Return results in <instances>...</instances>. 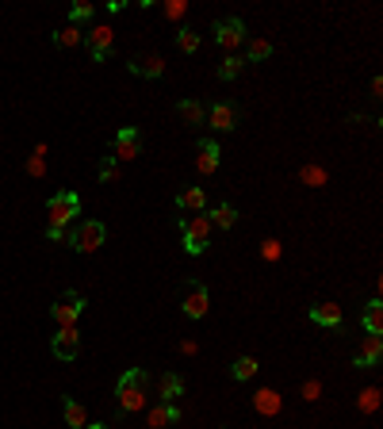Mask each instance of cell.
Masks as SVG:
<instances>
[{
  "label": "cell",
  "mask_w": 383,
  "mask_h": 429,
  "mask_svg": "<svg viewBox=\"0 0 383 429\" xmlns=\"http://www.w3.org/2000/svg\"><path fill=\"white\" fill-rule=\"evenodd\" d=\"M81 38H85V31L73 27V23H65L62 31H54V46H62V50H69V46H77Z\"/></svg>",
  "instance_id": "22"
},
{
  "label": "cell",
  "mask_w": 383,
  "mask_h": 429,
  "mask_svg": "<svg viewBox=\"0 0 383 429\" xmlns=\"http://www.w3.org/2000/svg\"><path fill=\"white\" fill-rule=\"evenodd\" d=\"M181 422V410H176V402H158V407L150 410V429H169Z\"/></svg>",
  "instance_id": "14"
},
{
  "label": "cell",
  "mask_w": 383,
  "mask_h": 429,
  "mask_svg": "<svg viewBox=\"0 0 383 429\" xmlns=\"http://www.w3.org/2000/svg\"><path fill=\"white\" fill-rule=\"evenodd\" d=\"M119 169H116V157H104L100 161V181H116Z\"/></svg>",
  "instance_id": "31"
},
{
  "label": "cell",
  "mask_w": 383,
  "mask_h": 429,
  "mask_svg": "<svg viewBox=\"0 0 383 429\" xmlns=\"http://www.w3.org/2000/svg\"><path fill=\"white\" fill-rule=\"evenodd\" d=\"M383 357V342H379V334H368L361 342V349H356V357H353V364L356 368H372V364H376Z\"/></svg>",
  "instance_id": "11"
},
{
  "label": "cell",
  "mask_w": 383,
  "mask_h": 429,
  "mask_svg": "<svg viewBox=\"0 0 383 429\" xmlns=\"http://www.w3.org/2000/svg\"><path fill=\"white\" fill-rule=\"evenodd\" d=\"M249 62H265V58H272V43L268 38H249V54H246Z\"/></svg>",
  "instance_id": "26"
},
{
  "label": "cell",
  "mask_w": 383,
  "mask_h": 429,
  "mask_svg": "<svg viewBox=\"0 0 383 429\" xmlns=\"http://www.w3.org/2000/svg\"><path fill=\"white\" fill-rule=\"evenodd\" d=\"M62 418H65V426L69 429H85L88 422H85V407H81L77 399H65L62 402Z\"/></svg>",
  "instance_id": "18"
},
{
  "label": "cell",
  "mask_w": 383,
  "mask_h": 429,
  "mask_svg": "<svg viewBox=\"0 0 383 429\" xmlns=\"http://www.w3.org/2000/svg\"><path fill=\"white\" fill-rule=\"evenodd\" d=\"M207 218H211L215 226H223V230H230V226L238 223V211H234L230 204H218V207H215V211H211Z\"/></svg>",
  "instance_id": "24"
},
{
  "label": "cell",
  "mask_w": 383,
  "mask_h": 429,
  "mask_svg": "<svg viewBox=\"0 0 383 429\" xmlns=\"http://www.w3.org/2000/svg\"><path fill=\"white\" fill-rule=\"evenodd\" d=\"M260 257H265V261H276V257H280V241H265V246H260Z\"/></svg>",
  "instance_id": "34"
},
{
  "label": "cell",
  "mask_w": 383,
  "mask_h": 429,
  "mask_svg": "<svg viewBox=\"0 0 383 429\" xmlns=\"http://www.w3.org/2000/svg\"><path fill=\"white\" fill-rule=\"evenodd\" d=\"M46 238H50V241H62L65 230H58V226H46Z\"/></svg>",
  "instance_id": "36"
},
{
  "label": "cell",
  "mask_w": 383,
  "mask_h": 429,
  "mask_svg": "<svg viewBox=\"0 0 383 429\" xmlns=\"http://www.w3.org/2000/svg\"><path fill=\"white\" fill-rule=\"evenodd\" d=\"M311 318L319 322V326L337 330V326H341V307H333V303H314V307H311Z\"/></svg>",
  "instance_id": "16"
},
{
  "label": "cell",
  "mask_w": 383,
  "mask_h": 429,
  "mask_svg": "<svg viewBox=\"0 0 383 429\" xmlns=\"http://www.w3.org/2000/svg\"><path fill=\"white\" fill-rule=\"evenodd\" d=\"M111 150H116L119 161H134L138 153H142V134H138L134 127H123V131L111 139Z\"/></svg>",
  "instance_id": "10"
},
{
  "label": "cell",
  "mask_w": 383,
  "mask_h": 429,
  "mask_svg": "<svg viewBox=\"0 0 383 429\" xmlns=\"http://www.w3.org/2000/svg\"><path fill=\"white\" fill-rule=\"evenodd\" d=\"M116 399L123 407V414H134V410L146 407V372L142 368H127L116 384Z\"/></svg>",
  "instance_id": "1"
},
{
  "label": "cell",
  "mask_w": 383,
  "mask_h": 429,
  "mask_svg": "<svg viewBox=\"0 0 383 429\" xmlns=\"http://www.w3.org/2000/svg\"><path fill=\"white\" fill-rule=\"evenodd\" d=\"M85 43H88V50H92V62H108L111 46H116V31L111 27H88Z\"/></svg>",
  "instance_id": "8"
},
{
  "label": "cell",
  "mask_w": 383,
  "mask_h": 429,
  "mask_svg": "<svg viewBox=\"0 0 383 429\" xmlns=\"http://www.w3.org/2000/svg\"><path fill=\"white\" fill-rule=\"evenodd\" d=\"M176 226H181V234H184V253H192V257H200L203 249H207V241H211V218L207 215H195V218H176Z\"/></svg>",
  "instance_id": "2"
},
{
  "label": "cell",
  "mask_w": 383,
  "mask_h": 429,
  "mask_svg": "<svg viewBox=\"0 0 383 429\" xmlns=\"http://www.w3.org/2000/svg\"><path fill=\"white\" fill-rule=\"evenodd\" d=\"M81 311H85V295H81V291H65L58 303L50 307V318L58 330H65V326H77Z\"/></svg>",
  "instance_id": "5"
},
{
  "label": "cell",
  "mask_w": 383,
  "mask_h": 429,
  "mask_svg": "<svg viewBox=\"0 0 383 429\" xmlns=\"http://www.w3.org/2000/svg\"><path fill=\"white\" fill-rule=\"evenodd\" d=\"M253 407H257V414H268V418H272V414H280V395L265 387V391L253 395Z\"/></svg>",
  "instance_id": "20"
},
{
  "label": "cell",
  "mask_w": 383,
  "mask_h": 429,
  "mask_svg": "<svg viewBox=\"0 0 383 429\" xmlns=\"http://www.w3.org/2000/svg\"><path fill=\"white\" fill-rule=\"evenodd\" d=\"M165 15H169V20H181V15H184V0H169Z\"/></svg>",
  "instance_id": "35"
},
{
  "label": "cell",
  "mask_w": 383,
  "mask_h": 429,
  "mask_svg": "<svg viewBox=\"0 0 383 429\" xmlns=\"http://www.w3.org/2000/svg\"><path fill=\"white\" fill-rule=\"evenodd\" d=\"M46 215H50V226L65 230V223H73V215H81V196L77 192H58V196H50Z\"/></svg>",
  "instance_id": "4"
},
{
  "label": "cell",
  "mask_w": 383,
  "mask_h": 429,
  "mask_svg": "<svg viewBox=\"0 0 383 429\" xmlns=\"http://www.w3.org/2000/svg\"><path fill=\"white\" fill-rule=\"evenodd\" d=\"M65 238H69V246L77 249V253H96V249L104 246V238H108V226L88 218V223H81L77 230H69Z\"/></svg>",
  "instance_id": "3"
},
{
  "label": "cell",
  "mask_w": 383,
  "mask_h": 429,
  "mask_svg": "<svg viewBox=\"0 0 383 429\" xmlns=\"http://www.w3.org/2000/svg\"><path fill=\"white\" fill-rule=\"evenodd\" d=\"M130 73H138V77H161L165 73V62L158 58V54H138V58H130Z\"/></svg>",
  "instance_id": "13"
},
{
  "label": "cell",
  "mask_w": 383,
  "mask_h": 429,
  "mask_svg": "<svg viewBox=\"0 0 383 429\" xmlns=\"http://www.w3.org/2000/svg\"><path fill=\"white\" fill-rule=\"evenodd\" d=\"M158 391H161V402H173L176 395L184 391V379L176 376V372H165V376H161V384H158Z\"/></svg>",
  "instance_id": "19"
},
{
  "label": "cell",
  "mask_w": 383,
  "mask_h": 429,
  "mask_svg": "<svg viewBox=\"0 0 383 429\" xmlns=\"http://www.w3.org/2000/svg\"><path fill=\"white\" fill-rule=\"evenodd\" d=\"M176 111H181V119L188 127H203V123H207V111H203L200 100H181V104H176Z\"/></svg>",
  "instance_id": "17"
},
{
  "label": "cell",
  "mask_w": 383,
  "mask_h": 429,
  "mask_svg": "<svg viewBox=\"0 0 383 429\" xmlns=\"http://www.w3.org/2000/svg\"><path fill=\"white\" fill-rule=\"evenodd\" d=\"M230 376L234 379H253L257 376V360L253 357H238V360L230 364Z\"/></svg>",
  "instance_id": "25"
},
{
  "label": "cell",
  "mask_w": 383,
  "mask_h": 429,
  "mask_svg": "<svg viewBox=\"0 0 383 429\" xmlns=\"http://www.w3.org/2000/svg\"><path fill=\"white\" fill-rule=\"evenodd\" d=\"M215 43L223 46V50H238L242 43H246V23L238 20V15H230V20H218L215 23Z\"/></svg>",
  "instance_id": "6"
},
{
  "label": "cell",
  "mask_w": 383,
  "mask_h": 429,
  "mask_svg": "<svg viewBox=\"0 0 383 429\" xmlns=\"http://www.w3.org/2000/svg\"><path fill=\"white\" fill-rule=\"evenodd\" d=\"M203 204H207V199H203L200 188H188V192L176 196V207H181V211H203Z\"/></svg>",
  "instance_id": "23"
},
{
  "label": "cell",
  "mask_w": 383,
  "mask_h": 429,
  "mask_svg": "<svg viewBox=\"0 0 383 429\" xmlns=\"http://www.w3.org/2000/svg\"><path fill=\"white\" fill-rule=\"evenodd\" d=\"M50 349H54V357H58V360H77V353H81V334H77V326L58 330V334L50 337Z\"/></svg>",
  "instance_id": "7"
},
{
  "label": "cell",
  "mask_w": 383,
  "mask_h": 429,
  "mask_svg": "<svg viewBox=\"0 0 383 429\" xmlns=\"http://www.w3.org/2000/svg\"><path fill=\"white\" fill-rule=\"evenodd\" d=\"M176 43H181V50H184V54H192L195 46H200V35H195L192 27H181V31H176Z\"/></svg>",
  "instance_id": "28"
},
{
  "label": "cell",
  "mask_w": 383,
  "mask_h": 429,
  "mask_svg": "<svg viewBox=\"0 0 383 429\" xmlns=\"http://www.w3.org/2000/svg\"><path fill=\"white\" fill-rule=\"evenodd\" d=\"M303 181L311 184V188H319V184H326V173H322V169H314V165H307L303 169Z\"/></svg>",
  "instance_id": "30"
},
{
  "label": "cell",
  "mask_w": 383,
  "mask_h": 429,
  "mask_svg": "<svg viewBox=\"0 0 383 429\" xmlns=\"http://www.w3.org/2000/svg\"><path fill=\"white\" fill-rule=\"evenodd\" d=\"M43 153H46V146H39V150H35V157H31V165H27V173H31V176H39V173H43Z\"/></svg>",
  "instance_id": "33"
},
{
  "label": "cell",
  "mask_w": 383,
  "mask_h": 429,
  "mask_svg": "<svg viewBox=\"0 0 383 429\" xmlns=\"http://www.w3.org/2000/svg\"><path fill=\"white\" fill-rule=\"evenodd\" d=\"M218 142H211V139H203L200 142V157H195V169H200V173H215L218 169Z\"/></svg>",
  "instance_id": "15"
},
{
  "label": "cell",
  "mask_w": 383,
  "mask_h": 429,
  "mask_svg": "<svg viewBox=\"0 0 383 429\" xmlns=\"http://www.w3.org/2000/svg\"><path fill=\"white\" fill-rule=\"evenodd\" d=\"M242 66H246V62L238 58V54H230V58L223 62V66H218V80H234L242 73Z\"/></svg>",
  "instance_id": "27"
},
{
  "label": "cell",
  "mask_w": 383,
  "mask_h": 429,
  "mask_svg": "<svg viewBox=\"0 0 383 429\" xmlns=\"http://www.w3.org/2000/svg\"><path fill=\"white\" fill-rule=\"evenodd\" d=\"M92 20V4H73L69 8V23L73 27H81V23H88Z\"/></svg>",
  "instance_id": "29"
},
{
  "label": "cell",
  "mask_w": 383,
  "mask_h": 429,
  "mask_svg": "<svg viewBox=\"0 0 383 429\" xmlns=\"http://www.w3.org/2000/svg\"><path fill=\"white\" fill-rule=\"evenodd\" d=\"M376 407H379V391H376V387H368V391L361 395V410H376Z\"/></svg>",
  "instance_id": "32"
},
{
  "label": "cell",
  "mask_w": 383,
  "mask_h": 429,
  "mask_svg": "<svg viewBox=\"0 0 383 429\" xmlns=\"http://www.w3.org/2000/svg\"><path fill=\"white\" fill-rule=\"evenodd\" d=\"M85 429H111V426H104V422H92V426H85Z\"/></svg>",
  "instance_id": "37"
},
{
  "label": "cell",
  "mask_w": 383,
  "mask_h": 429,
  "mask_svg": "<svg viewBox=\"0 0 383 429\" xmlns=\"http://www.w3.org/2000/svg\"><path fill=\"white\" fill-rule=\"evenodd\" d=\"M207 119H211V127H215V131H234L242 115H238V108H234V104L223 100V104H215V108H211Z\"/></svg>",
  "instance_id": "12"
},
{
  "label": "cell",
  "mask_w": 383,
  "mask_h": 429,
  "mask_svg": "<svg viewBox=\"0 0 383 429\" xmlns=\"http://www.w3.org/2000/svg\"><path fill=\"white\" fill-rule=\"evenodd\" d=\"M364 330H368V334H383V303L379 299H372V303L364 307Z\"/></svg>",
  "instance_id": "21"
},
{
  "label": "cell",
  "mask_w": 383,
  "mask_h": 429,
  "mask_svg": "<svg viewBox=\"0 0 383 429\" xmlns=\"http://www.w3.org/2000/svg\"><path fill=\"white\" fill-rule=\"evenodd\" d=\"M207 288L200 284V280H188V284H184V314H188V318L195 322V318H203V314H207Z\"/></svg>",
  "instance_id": "9"
}]
</instances>
